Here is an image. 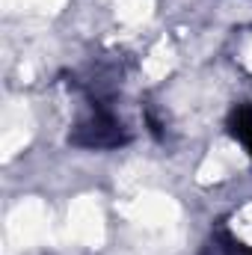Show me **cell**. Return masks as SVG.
Returning <instances> with one entry per match:
<instances>
[{
  "label": "cell",
  "instance_id": "1",
  "mask_svg": "<svg viewBox=\"0 0 252 255\" xmlns=\"http://www.w3.org/2000/svg\"><path fill=\"white\" fill-rule=\"evenodd\" d=\"M68 139L71 145H80V148H119L130 139V130L107 104L104 95L86 92V107L77 116Z\"/></svg>",
  "mask_w": 252,
  "mask_h": 255
},
{
  "label": "cell",
  "instance_id": "2",
  "mask_svg": "<svg viewBox=\"0 0 252 255\" xmlns=\"http://www.w3.org/2000/svg\"><path fill=\"white\" fill-rule=\"evenodd\" d=\"M199 255H252V247L244 244L238 238V232H232L229 226H217L208 235V241H205Z\"/></svg>",
  "mask_w": 252,
  "mask_h": 255
},
{
  "label": "cell",
  "instance_id": "3",
  "mask_svg": "<svg viewBox=\"0 0 252 255\" xmlns=\"http://www.w3.org/2000/svg\"><path fill=\"white\" fill-rule=\"evenodd\" d=\"M229 133L244 145V151L252 157V104H238L229 113Z\"/></svg>",
  "mask_w": 252,
  "mask_h": 255
}]
</instances>
